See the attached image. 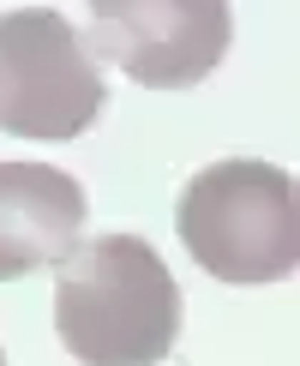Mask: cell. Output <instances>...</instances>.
Segmentation results:
<instances>
[{"label":"cell","mask_w":300,"mask_h":366,"mask_svg":"<svg viewBox=\"0 0 300 366\" xmlns=\"http://www.w3.org/2000/svg\"><path fill=\"white\" fill-rule=\"evenodd\" d=\"M109 90L84 36L54 6H19L0 19V127L12 139L66 144L90 132Z\"/></svg>","instance_id":"3957f363"},{"label":"cell","mask_w":300,"mask_h":366,"mask_svg":"<svg viewBox=\"0 0 300 366\" xmlns=\"http://www.w3.org/2000/svg\"><path fill=\"white\" fill-rule=\"evenodd\" d=\"M0 366H6V355H0Z\"/></svg>","instance_id":"8992f818"},{"label":"cell","mask_w":300,"mask_h":366,"mask_svg":"<svg viewBox=\"0 0 300 366\" xmlns=\"http://www.w3.org/2000/svg\"><path fill=\"white\" fill-rule=\"evenodd\" d=\"M54 330L79 366H156L180 337V282L139 234H96L60 258Z\"/></svg>","instance_id":"6da1fadb"},{"label":"cell","mask_w":300,"mask_h":366,"mask_svg":"<svg viewBox=\"0 0 300 366\" xmlns=\"http://www.w3.org/2000/svg\"><path fill=\"white\" fill-rule=\"evenodd\" d=\"M234 42L229 0H90V60L120 66L144 90H192Z\"/></svg>","instance_id":"277c9868"},{"label":"cell","mask_w":300,"mask_h":366,"mask_svg":"<svg viewBox=\"0 0 300 366\" xmlns=\"http://www.w3.org/2000/svg\"><path fill=\"white\" fill-rule=\"evenodd\" d=\"M174 228L216 282L264 288L300 264V187L276 162L229 157L180 187Z\"/></svg>","instance_id":"7a4b0ae2"},{"label":"cell","mask_w":300,"mask_h":366,"mask_svg":"<svg viewBox=\"0 0 300 366\" xmlns=\"http://www.w3.org/2000/svg\"><path fill=\"white\" fill-rule=\"evenodd\" d=\"M84 234V187L66 169L0 162V282L60 264Z\"/></svg>","instance_id":"5b68a950"}]
</instances>
